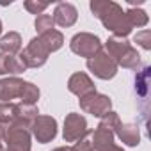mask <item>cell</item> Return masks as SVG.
<instances>
[{
  "label": "cell",
  "instance_id": "29",
  "mask_svg": "<svg viewBox=\"0 0 151 151\" xmlns=\"http://www.w3.org/2000/svg\"><path fill=\"white\" fill-rule=\"evenodd\" d=\"M52 151H69V146H59V147H55Z\"/></svg>",
  "mask_w": 151,
  "mask_h": 151
},
{
  "label": "cell",
  "instance_id": "20",
  "mask_svg": "<svg viewBox=\"0 0 151 151\" xmlns=\"http://www.w3.org/2000/svg\"><path fill=\"white\" fill-rule=\"evenodd\" d=\"M126 13V16H128V22H130V25L135 29V27H144V25H147V22H149V16H147V13L146 11H142V9H137V7H130L128 11H124Z\"/></svg>",
  "mask_w": 151,
  "mask_h": 151
},
{
  "label": "cell",
  "instance_id": "14",
  "mask_svg": "<svg viewBox=\"0 0 151 151\" xmlns=\"http://www.w3.org/2000/svg\"><path fill=\"white\" fill-rule=\"evenodd\" d=\"M114 137H116V133H112V132H109L101 126H96V130L91 133V139H89L91 146H93V151H101V149L116 144Z\"/></svg>",
  "mask_w": 151,
  "mask_h": 151
},
{
  "label": "cell",
  "instance_id": "13",
  "mask_svg": "<svg viewBox=\"0 0 151 151\" xmlns=\"http://www.w3.org/2000/svg\"><path fill=\"white\" fill-rule=\"evenodd\" d=\"M116 135L119 137V140L126 146H139L140 142V128L135 123H121L116 130Z\"/></svg>",
  "mask_w": 151,
  "mask_h": 151
},
{
  "label": "cell",
  "instance_id": "8",
  "mask_svg": "<svg viewBox=\"0 0 151 151\" xmlns=\"http://www.w3.org/2000/svg\"><path fill=\"white\" fill-rule=\"evenodd\" d=\"M80 103V109L86 112V114H91L94 117H103L107 112L112 110V100L107 96V94H101V93H91L84 98L78 100Z\"/></svg>",
  "mask_w": 151,
  "mask_h": 151
},
{
  "label": "cell",
  "instance_id": "25",
  "mask_svg": "<svg viewBox=\"0 0 151 151\" xmlns=\"http://www.w3.org/2000/svg\"><path fill=\"white\" fill-rule=\"evenodd\" d=\"M133 41L137 43V45H140L144 50H151V30H140V32H137L135 34V37H133Z\"/></svg>",
  "mask_w": 151,
  "mask_h": 151
},
{
  "label": "cell",
  "instance_id": "4",
  "mask_svg": "<svg viewBox=\"0 0 151 151\" xmlns=\"http://www.w3.org/2000/svg\"><path fill=\"white\" fill-rule=\"evenodd\" d=\"M69 48L73 53H77L78 57H86V59H91L94 57L101 48V41L98 36L91 34V32H78L75 34L69 41Z\"/></svg>",
  "mask_w": 151,
  "mask_h": 151
},
{
  "label": "cell",
  "instance_id": "30",
  "mask_svg": "<svg viewBox=\"0 0 151 151\" xmlns=\"http://www.w3.org/2000/svg\"><path fill=\"white\" fill-rule=\"evenodd\" d=\"M0 151H6V146H4V140H2V135H0Z\"/></svg>",
  "mask_w": 151,
  "mask_h": 151
},
{
  "label": "cell",
  "instance_id": "7",
  "mask_svg": "<svg viewBox=\"0 0 151 151\" xmlns=\"http://www.w3.org/2000/svg\"><path fill=\"white\" fill-rule=\"evenodd\" d=\"M50 52L46 50V46L41 43L39 37H32L29 41V45L20 52V59L25 64V68H41L46 60H48Z\"/></svg>",
  "mask_w": 151,
  "mask_h": 151
},
{
  "label": "cell",
  "instance_id": "5",
  "mask_svg": "<svg viewBox=\"0 0 151 151\" xmlns=\"http://www.w3.org/2000/svg\"><path fill=\"white\" fill-rule=\"evenodd\" d=\"M89 135L87 121L82 114L78 112H69L64 119V128H62V137L66 142H78Z\"/></svg>",
  "mask_w": 151,
  "mask_h": 151
},
{
  "label": "cell",
  "instance_id": "6",
  "mask_svg": "<svg viewBox=\"0 0 151 151\" xmlns=\"http://www.w3.org/2000/svg\"><path fill=\"white\" fill-rule=\"evenodd\" d=\"M87 69L94 75V77L101 80H110L117 75V64L107 55V52L101 48L94 57L87 59Z\"/></svg>",
  "mask_w": 151,
  "mask_h": 151
},
{
  "label": "cell",
  "instance_id": "3",
  "mask_svg": "<svg viewBox=\"0 0 151 151\" xmlns=\"http://www.w3.org/2000/svg\"><path fill=\"white\" fill-rule=\"evenodd\" d=\"M0 135L6 151H30V130L18 124H0Z\"/></svg>",
  "mask_w": 151,
  "mask_h": 151
},
{
  "label": "cell",
  "instance_id": "15",
  "mask_svg": "<svg viewBox=\"0 0 151 151\" xmlns=\"http://www.w3.org/2000/svg\"><path fill=\"white\" fill-rule=\"evenodd\" d=\"M39 116V109L37 105H27V103H18V116H16V121L13 124H18V126H23V128H29L30 130V124L32 121Z\"/></svg>",
  "mask_w": 151,
  "mask_h": 151
},
{
  "label": "cell",
  "instance_id": "24",
  "mask_svg": "<svg viewBox=\"0 0 151 151\" xmlns=\"http://www.w3.org/2000/svg\"><path fill=\"white\" fill-rule=\"evenodd\" d=\"M23 6H25V9H27L30 14H37V16H39V14H43V13L48 9L50 4H48V2H37V0H27Z\"/></svg>",
  "mask_w": 151,
  "mask_h": 151
},
{
  "label": "cell",
  "instance_id": "16",
  "mask_svg": "<svg viewBox=\"0 0 151 151\" xmlns=\"http://www.w3.org/2000/svg\"><path fill=\"white\" fill-rule=\"evenodd\" d=\"M22 36L14 30L0 37V52L6 55H16L18 52H22Z\"/></svg>",
  "mask_w": 151,
  "mask_h": 151
},
{
  "label": "cell",
  "instance_id": "2",
  "mask_svg": "<svg viewBox=\"0 0 151 151\" xmlns=\"http://www.w3.org/2000/svg\"><path fill=\"white\" fill-rule=\"evenodd\" d=\"M103 50L107 52V55L117 64V68H126V69H137V66L140 64V55L139 52L132 46V43L126 37H109Z\"/></svg>",
  "mask_w": 151,
  "mask_h": 151
},
{
  "label": "cell",
  "instance_id": "31",
  "mask_svg": "<svg viewBox=\"0 0 151 151\" xmlns=\"http://www.w3.org/2000/svg\"><path fill=\"white\" fill-rule=\"evenodd\" d=\"M0 34H2V22H0Z\"/></svg>",
  "mask_w": 151,
  "mask_h": 151
},
{
  "label": "cell",
  "instance_id": "12",
  "mask_svg": "<svg viewBox=\"0 0 151 151\" xmlns=\"http://www.w3.org/2000/svg\"><path fill=\"white\" fill-rule=\"evenodd\" d=\"M23 84H25V80H22L18 77L0 78V103H9L13 100H20Z\"/></svg>",
  "mask_w": 151,
  "mask_h": 151
},
{
  "label": "cell",
  "instance_id": "9",
  "mask_svg": "<svg viewBox=\"0 0 151 151\" xmlns=\"http://www.w3.org/2000/svg\"><path fill=\"white\" fill-rule=\"evenodd\" d=\"M30 135L41 142L48 144L57 137V121L52 116H37L30 124Z\"/></svg>",
  "mask_w": 151,
  "mask_h": 151
},
{
  "label": "cell",
  "instance_id": "26",
  "mask_svg": "<svg viewBox=\"0 0 151 151\" xmlns=\"http://www.w3.org/2000/svg\"><path fill=\"white\" fill-rule=\"evenodd\" d=\"M69 151H93L91 140L86 137V139H82V140H78V142H75V144L69 147Z\"/></svg>",
  "mask_w": 151,
  "mask_h": 151
},
{
  "label": "cell",
  "instance_id": "17",
  "mask_svg": "<svg viewBox=\"0 0 151 151\" xmlns=\"http://www.w3.org/2000/svg\"><path fill=\"white\" fill-rule=\"evenodd\" d=\"M39 39H41V43L46 46V50L52 53V52H57V50H60L62 48V45H64V36H62V32H59V30H50V32H45V34H41V36H37Z\"/></svg>",
  "mask_w": 151,
  "mask_h": 151
},
{
  "label": "cell",
  "instance_id": "28",
  "mask_svg": "<svg viewBox=\"0 0 151 151\" xmlns=\"http://www.w3.org/2000/svg\"><path fill=\"white\" fill-rule=\"evenodd\" d=\"M101 151H124L121 146H117V144H112V146H109V147H105V149H101Z\"/></svg>",
  "mask_w": 151,
  "mask_h": 151
},
{
  "label": "cell",
  "instance_id": "22",
  "mask_svg": "<svg viewBox=\"0 0 151 151\" xmlns=\"http://www.w3.org/2000/svg\"><path fill=\"white\" fill-rule=\"evenodd\" d=\"M34 27H36V32L37 36L45 34V32H50L55 29V23H53V18L50 14H39L34 22Z\"/></svg>",
  "mask_w": 151,
  "mask_h": 151
},
{
  "label": "cell",
  "instance_id": "18",
  "mask_svg": "<svg viewBox=\"0 0 151 151\" xmlns=\"http://www.w3.org/2000/svg\"><path fill=\"white\" fill-rule=\"evenodd\" d=\"M41 96V91L36 84L32 82H27L23 84V89H22V96H20V103H27V105H36L37 100Z\"/></svg>",
  "mask_w": 151,
  "mask_h": 151
},
{
  "label": "cell",
  "instance_id": "10",
  "mask_svg": "<svg viewBox=\"0 0 151 151\" xmlns=\"http://www.w3.org/2000/svg\"><path fill=\"white\" fill-rule=\"evenodd\" d=\"M68 89L69 93H73L75 96H78V98H84L91 93H96V86L94 82L91 80V77L87 73L84 71H78V73H73L69 80H68Z\"/></svg>",
  "mask_w": 151,
  "mask_h": 151
},
{
  "label": "cell",
  "instance_id": "27",
  "mask_svg": "<svg viewBox=\"0 0 151 151\" xmlns=\"http://www.w3.org/2000/svg\"><path fill=\"white\" fill-rule=\"evenodd\" d=\"M0 75H7L6 73V53L0 52Z\"/></svg>",
  "mask_w": 151,
  "mask_h": 151
},
{
  "label": "cell",
  "instance_id": "11",
  "mask_svg": "<svg viewBox=\"0 0 151 151\" xmlns=\"http://www.w3.org/2000/svg\"><path fill=\"white\" fill-rule=\"evenodd\" d=\"M53 23L59 27H73L78 20V11L69 2H59L53 9Z\"/></svg>",
  "mask_w": 151,
  "mask_h": 151
},
{
  "label": "cell",
  "instance_id": "1",
  "mask_svg": "<svg viewBox=\"0 0 151 151\" xmlns=\"http://www.w3.org/2000/svg\"><path fill=\"white\" fill-rule=\"evenodd\" d=\"M89 7L93 14L103 23V27L110 30L116 37H126L133 30L123 7L112 0H91Z\"/></svg>",
  "mask_w": 151,
  "mask_h": 151
},
{
  "label": "cell",
  "instance_id": "19",
  "mask_svg": "<svg viewBox=\"0 0 151 151\" xmlns=\"http://www.w3.org/2000/svg\"><path fill=\"white\" fill-rule=\"evenodd\" d=\"M18 116V103H0V124H13Z\"/></svg>",
  "mask_w": 151,
  "mask_h": 151
},
{
  "label": "cell",
  "instance_id": "21",
  "mask_svg": "<svg viewBox=\"0 0 151 151\" xmlns=\"http://www.w3.org/2000/svg\"><path fill=\"white\" fill-rule=\"evenodd\" d=\"M25 69L27 68H25V64L22 62V59L18 55H6V73L16 77V75L23 73Z\"/></svg>",
  "mask_w": 151,
  "mask_h": 151
},
{
  "label": "cell",
  "instance_id": "23",
  "mask_svg": "<svg viewBox=\"0 0 151 151\" xmlns=\"http://www.w3.org/2000/svg\"><path fill=\"white\" fill-rule=\"evenodd\" d=\"M119 124H121L119 116H117L114 110H110V112H107L103 117H100V124H98V126H101V128H105V130H109V132L116 133V130H117V126H119Z\"/></svg>",
  "mask_w": 151,
  "mask_h": 151
}]
</instances>
